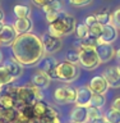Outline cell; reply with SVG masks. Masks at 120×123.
Returning <instances> with one entry per match:
<instances>
[{
  "mask_svg": "<svg viewBox=\"0 0 120 123\" xmlns=\"http://www.w3.org/2000/svg\"><path fill=\"white\" fill-rule=\"evenodd\" d=\"M11 51L22 65H36L45 55L41 37L32 32L18 35L11 44Z\"/></svg>",
  "mask_w": 120,
  "mask_h": 123,
  "instance_id": "obj_1",
  "label": "cell"
},
{
  "mask_svg": "<svg viewBox=\"0 0 120 123\" xmlns=\"http://www.w3.org/2000/svg\"><path fill=\"white\" fill-rule=\"evenodd\" d=\"M5 91L11 94L18 103V106L22 105H33L38 100H44L42 90L34 86L33 83H28L24 86H14V85H6Z\"/></svg>",
  "mask_w": 120,
  "mask_h": 123,
  "instance_id": "obj_2",
  "label": "cell"
},
{
  "mask_svg": "<svg viewBox=\"0 0 120 123\" xmlns=\"http://www.w3.org/2000/svg\"><path fill=\"white\" fill-rule=\"evenodd\" d=\"M75 27H77L75 18L67 12H61L55 21L49 23V32L61 38L72 35L75 31Z\"/></svg>",
  "mask_w": 120,
  "mask_h": 123,
  "instance_id": "obj_3",
  "label": "cell"
},
{
  "mask_svg": "<svg viewBox=\"0 0 120 123\" xmlns=\"http://www.w3.org/2000/svg\"><path fill=\"white\" fill-rule=\"evenodd\" d=\"M78 67L75 64H72L69 62H61L56 67V80H60L61 82L70 83L78 78Z\"/></svg>",
  "mask_w": 120,
  "mask_h": 123,
  "instance_id": "obj_4",
  "label": "cell"
},
{
  "mask_svg": "<svg viewBox=\"0 0 120 123\" xmlns=\"http://www.w3.org/2000/svg\"><path fill=\"white\" fill-rule=\"evenodd\" d=\"M79 51V64L88 71H93L100 65V59L96 48H82Z\"/></svg>",
  "mask_w": 120,
  "mask_h": 123,
  "instance_id": "obj_5",
  "label": "cell"
},
{
  "mask_svg": "<svg viewBox=\"0 0 120 123\" xmlns=\"http://www.w3.org/2000/svg\"><path fill=\"white\" fill-rule=\"evenodd\" d=\"M75 96H77V90L70 85H63L55 88L54 91V100L57 104H70L75 103Z\"/></svg>",
  "mask_w": 120,
  "mask_h": 123,
  "instance_id": "obj_6",
  "label": "cell"
},
{
  "mask_svg": "<svg viewBox=\"0 0 120 123\" xmlns=\"http://www.w3.org/2000/svg\"><path fill=\"white\" fill-rule=\"evenodd\" d=\"M41 41H42V46H44L45 54H54V53L59 51L61 49V46H63L61 38L55 36V35H52V33H50L49 31L42 33Z\"/></svg>",
  "mask_w": 120,
  "mask_h": 123,
  "instance_id": "obj_7",
  "label": "cell"
},
{
  "mask_svg": "<svg viewBox=\"0 0 120 123\" xmlns=\"http://www.w3.org/2000/svg\"><path fill=\"white\" fill-rule=\"evenodd\" d=\"M59 64V62L55 56H52L51 54H47V55H44V58L40 60V64H38V69L40 71H44L45 73L51 77V80L56 78V67Z\"/></svg>",
  "mask_w": 120,
  "mask_h": 123,
  "instance_id": "obj_8",
  "label": "cell"
},
{
  "mask_svg": "<svg viewBox=\"0 0 120 123\" xmlns=\"http://www.w3.org/2000/svg\"><path fill=\"white\" fill-rule=\"evenodd\" d=\"M96 51H97L100 63H107L111 62L113 58H115L116 50L114 49L113 44H106V42H100L96 46Z\"/></svg>",
  "mask_w": 120,
  "mask_h": 123,
  "instance_id": "obj_9",
  "label": "cell"
},
{
  "mask_svg": "<svg viewBox=\"0 0 120 123\" xmlns=\"http://www.w3.org/2000/svg\"><path fill=\"white\" fill-rule=\"evenodd\" d=\"M18 37V33L13 25H5L4 23L3 27L0 28V45L4 46H11V44L15 41Z\"/></svg>",
  "mask_w": 120,
  "mask_h": 123,
  "instance_id": "obj_10",
  "label": "cell"
},
{
  "mask_svg": "<svg viewBox=\"0 0 120 123\" xmlns=\"http://www.w3.org/2000/svg\"><path fill=\"white\" fill-rule=\"evenodd\" d=\"M118 37H119L118 28L113 25V23H110V25L102 26V32H101V36L98 37L97 44H100V42L113 44L114 41H116V40H118Z\"/></svg>",
  "mask_w": 120,
  "mask_h": 123,
  "instance_id": "obj_11",
  "label": "cell"
},
{
  "mask_svg": "<svg viewBox=\"0 0 120 123\" xmlns=\"http://www.w3.org/2000/svg\"><path fill=\"white\" fill-rule=\"evenodd\" d=\"M75 90H77L75 105L88 108L91 105V99H92V95H93L91 88L88 86H80V87H77Z\"/></svg>",
  "mask_w": 120,
  "mask_h": 123,
  "instance_id": "obj_12",
  "label": "cell"
},
{
  "mask_svg": "<svg viewBox=\"0 0 120 123\" xmlns=\"http://www.w3.org/2000/svg\"><path fill=\"white\" fill-rule=\"evenodd\" d=\"M88 87L91 88V91L93 94H106L110 86L107 83L106 78L101 74V76H95L91 80V82L88 83Z\"/></svg>",
  "mask_w": 120,
  "mask_h": 123,
  "instance_id": "obj_13",
  "label": "cell"
},
{
  "mask_svg": "<svg viewBox=\"0 0 120 123\" xmlns=\"http://www.w3.org/2000/svg\"><path fill=\"white\" fill-rule=\"evenodd\" d=\"M102 76L106 78L107 83L113 88H119L120 87V72L118 67H107L105 68Z\"/></svg>",
  "mask_w": 120,
  "mask_h": 123,
  "instance_id": "obj_14",
  "label": "cell"
},
{
  "mask_svg": "<svg viewBox=\"0 0 120 123\" xmlns=\"http://www.w3.org/2000/svg\"><path fill=\"white\" fill-rule=\"evenodd\" d=\"M18 119L19 123H32L36 121V115H34L33 105H22L18 106Z\"/></svg>",
  "mask_w": 120,
  "mask_h": 123,
  "instance_id": "obj_15",
  "label": "cell"
},
{
  "mask_svg": "<svg viewBox=\"0 0 120 123\" xmlns=\"http://www.w3.org/2000/svg\"><path fill=\"white\" fill-rule=\"evenodd\" d=\"M72 122H79V123H88V108L86 106H79L75 105L69 113Z\"/></svg>",
  "mask_w": 120,
  "mask_h": 123,
  "instance_id": "obj_16",
  "label": "cell"
},
{
  "mask_svg": "<svg viewBox=\"0 0 120 123\" xmlns=\"http://www.w3.org/2000/svg\"><path fill=\"white\" fill-rule=\"evenodd\" d=\"M51 81H52L51 77L47 73H45L44 71H40V69L32 76V83L34 86H37L38 88H41V90L49 88L50 85H51Z\"/></svg>",
  "mask_w": 120,
  "mask_h": 123,
  "instance_id": "obj_17",
  "label": "cell"
},
{
  "mask_svg": "<svg viewBox=\"0 0 120 123\" xmlns=\"http://www.w3.org/2000/svg\"><path fill=\"white\" fill-rule=\"evenodd\" d=\"M3 65L9 71V73L14 77V80L19 78L23 74V65L15 58H8L5 62H3Z\"/></svg>",
  "mask_w": 120,
  "mask_h": 123,
  "instance_id": "obj_18",
  "label": "cell"
},
{
  "mask_svg": "<svg viewBox=\"0 0 120 123\" xmlns=\"http://www.w3.org/2000/svg\"><path fill=\"white\" fill-rule=\"evenodd\" d=\"M13 27L15 28L18 35L27 33V32H31V31H32L33 22L29 17L28 18H17V21L13 23Z\"/></svg>",
  "mask_w": 120,
  "mask_h": 123,
  "instance_id": "obj_19",
  "label": "cell"
},
{
  "mask_svg": "<svg viewBox=\"0 0 120 123\" xmlns=\"http://www.w3.org/2000/svg\"><path fill=\"white\" fill-rule=\"evenodd\" d=\"M0 108H4V109L18 108V103L11 94L6 91H0Z\"/></svg>",
  "mask_w": 120,
  "mask_h": 123,
  "instance_id": "obj_20",
  "label": "cell"
},
{
  "mask_svg": "<svg viewBox=\"0 0 120 123\" xmlns=\"http://www.w3.org/2000/svg\"><path fill=\"white\" fill-rule=\"evenodd\" d=\"M42 10L45 12V14L47 13H60L64 12V5L61 0H51L50 3H47L45 6H42Z\"/></svg>",
  "mask_w": 120,
  "mask_h": 123,
  "instance_id": "obj_21",
  "label": "cell"
},
{
  "mask_svg": "<svg viewBox=\"0 0 120 123\" xmlns=\"http://www.w3.org/2000/svg\"><path fill=\"white\" fill-rule=\"evenodd\" d=\"M50 106L47 103H45L44 100H38V101H36L33 104V110H34V115H36L37 119L42 118L44 115L47 114V111L50 110Z\"/></svg>",
  "mask_w": 120,
  "mask_h": 123,
  "instance_id": "obj_22",
  "label": "cell"
},
{
  "mask_svg": "<svg viewBox=\"0 0 120 123\" xmlns=\"http://www.w3.org/2000/svg\"><path fill=\"white\" fill-rule=\"evenodd\" d=\"M0 113H1V119L6 123H13L18 119V109L17 108H11V109L0 108Z\"/></svg>",
  "mask_w": 120,
  "mask_h": 123,
  "instance_id": "obj_23",
  "label": "cell"
},
{
  "mask_svg": "<svg viewBox=\"0 0 120 123\" xmlns=\"http://www.w3.org/2000/svg\"><path fill=\"white\" fill-rule=\"evenodd\" d=\"M38 123H61V121L59 118L57 111L51 106V108H50V110L47 111V114L38 119Z\"/></svg>",
  "mask_w": 120,
  "mask_h": 123,
  "instance_id": "obj_24",
  "label": "cell"
},
{
  "mask_svg": "<svg viewBox=\"0 0 120 123\" xmlns=\"http://www.w3.org/2000/svg\"><path fill=\"white\" fill-rule=\"evenodd\" d=\"M14 77L9 73V71L4 67V65H0V85L1 86H6V85H10L14 82Z\"/></svg>",
  "mask_w": 120,
  "mask_h": 123,
  "instance_id": "obj_25",
  "label": "cell"
},
{
  "mask_svg": "<svg viewBox=\"0 0 120 123\" xmlns=\"http://www.w3.org/2000/svg\"><path fill=\"white\" fill-rule=\"evenodd\" d=\"M13 12L17 18H28L31 15V8L24 4H17L13 8Z\"/></svg>",
  "mask_w": 120,
  "mask_h": 123,
  "instance_id": "obj_26",
  "label": "cell"
},
{
  "mask_svg": "<svg viewBox=\"0 0 120 123\" xmlns=\"http://www.w3.org/2000/svg\"><path fill=\"white\" fill-rule=\"evenodd\" d=\"M95 15H96L97 22L101 26H106V25L113 23V14L107 10H101V12H98V13H96Z\"/></svg>",
  "mask_w": 120,
  "mask_h": 123,
  "instance_id": "obj_27",
  "label": "cell"
},
{
  "mask_svg": "<svg viewBox=\"0 0 120 123\" xmlns=\"http://www.w3.org/2000/svg\"><path fill=\"white\" fill-rule=\"evenodd\" d=\"M97 41H98V38L90 33L87 37H84L83 40H80L78 42V48L79 49H82V48H96V46H97Z\"/></svg>",
  "mask_w": 120,
  "mask_h": 123,
  "instance_id": "obj_28",
  "label": "cell"
},
{
  "mask_svg": "<svg viewBox=\"0 0 120 123\" xmlns=\"http://www.w3.org/2000/svg\"><path fill=\"white\" fill-rule=\"evenodd\" d=\"M105 104H106V96H105V94H93V95H92L91 105L90 106L101 109V108L105 106Z\"/></svg>",
  "mask_w": 120,
  "mask_h": 123,
  "instance_id": "obj_29",
  "label": "cell"
},
{
  "mask_svg": "<svg viewBox=\"0 0 120 123\" xmlns=\"http://www.w3.org/2000/svg\"><path fill=\"white\" fill-rule=\"evenodd\" d=\"M103 118H105L107 122H110V123H120V111L113 109V108H110V109L105 113Z\"/></svg>",
  "mask_w": 120,
  "mask_h": 123,
  "instance_id": "obj_30",
  "label": "cell"
},
{
  "mask_svg": "<svg viewBox=\"0 0 120 123\" xmlns=\"http://www.w3.org/2000/svg\"><path fill=\"white\" fill-rule=\"evenodd\" d=\"M74 32L79 40H83L84 37H87L90 35V28H88V26L86 23H80V25H77Z\"/></svg>",
  "mask_w": 120,
  "mask_h": 123,
  "instance_id": "obj_31",
  "label": "cell"
},
{
  "mask_svg": "<svg viewBox=\"0 0 120 123\" xmlns=\"http://www.w3.org/2000/svg\"><path fill=\"white\" fill-rule=\"evenodd\" d=\"M65 60L72 63V64L78 65L79 64V51H77V50H69L65 54Z\"/></svg>",
  "mask_w": 120,
  "mask_h": 123,
  "instance_id": "obj_32",
  "label": "cell"
},
{
  "mask_svg": "<svg viewBox=\"0 0 120 123\" xmlns=\"http://www.w3.org/2000/svg\"><path fill=\"white\" fill-rule=\"evenodd\" d=\"M100 117H103V114L101 113V109L98 108H93V106H88V118L91 119H95V118H100Z\"/></svg>",
  "mask_w": 120,
  "mask_h": 123,
  "instance_id": "obj_33",
  "label": "cell"
},
{
  "mask_svg": "<svg viewBox=\"0 0 120 123\" xmlns=\"http://www.w3.org/2000/svg\"><path fill=\"white\" fill-rule=\"evenodd\" d=\"M70 5L77 6V8H82V6H87L92 3V0H69Z\"/></svg>",
  "mask_w": 120,
  "mask_h": 123,
  "instance_id": "obj_34",
  "label": "cell"
},
{
  "mask_svg": "<svg viewBox=\"0 0 120 123\" xmlns=\"http://www.w3.org/2000/svg\"><path fill=\"white\" fill-rule=\"evenodd\" d=\"M101 32H102V26L100 25V23H97V25H95V26H92L90 27V33L91 35H93L95 37H100L101 36Z\"/></svg>",
  "mask_w": 120,
  "mask_h": 123,
  "instance_id": "obj_35",
  "label": "cell"
},
{
  "mask_svg": "<svg viewBox=\"0 0 120 123\" xmlns=\"http://www.w3.org/2000/svg\"><path fill=\"white\" fill-rule=\"evenodd\" d=\"M113 25L116 27L118 30H120V8H118V9L113 13Z\"/></svg>",
  "mask_w": 120,
  "mask_h": 123,
  "instance_id": "obj_36",
  "label": "cell"
},
{
  "mask_svg": "<svg viewBox=\"0 0 120 123\" xmlns=\"http://www.w3.org/2000/svg\"><path fill=\"white\" fill-rule=\"evenodd\" d=\"M84 23L88 26V28L90 27H92V26H95V25H97V19H96V15L95 14H91V15H88V17L86 18V21H84Z\"/></svg>",
  "mask_w": 120,
  "mask_h": 123,
  "instance_id": "obj_37",
  "label": "cell"
},
{
  "mask_svg": "<svg viewBox=\"0 0 120 123\" xmlns=\"http://www.w3.org/2000/svg\"><path fill=\"white\" fill-rule=\"evenodd\" d=\"M111 108L115 109V110H118V111H120V96H118V98L114 99V101L111 103Z\"/></svg>",
  "mask_w": 120,
  "mask_h": 123,
  "instance_id": "obj_38",
  "label": "cell"
},
{
  "mask_svg": "<svg viewBox=\"0 0 120 123\" xmlns=\"http://www.w3.org/2000/svg\"><path fill=\"white\" fill-rule=\"evenodd\" d=\"M33 1V4L34 5H37V6H40V8H42V6H45L47 3H50L51 0H32Z\"/></svg>",
  "mask_w": 120,
  "mask_h": 123,
  "instance_id": "obj_39",
  "label": "cell"
},
{
  "mask_svg": "<svg viewBox=\"0 0 120 123\" xmlns=\"http://www.w3.org/2000/svg\"><path fill=\"white\" fill-rule=\"evenodd\" d=\"M106 119L103 117H100V118H95V119H91V121H88V123H105Z\"/></svg>",
  "mask_w": 120,
  "mask_h": 123,
  "instance_id": "obj_40",
  "label": "cell"
},
{
  "mask_svg": "<svg viewBox=\"0 0 120 123\" xmlns=\"http://www.w3.org/2000/svg\"><path fill=\"white\" fill-rule=\"evenodd\" d=\"M3 25H4V12L0 9V28L3 27Z\"/></svg>",
  "mask_w": 120,
  "mask_h": 123,
  "instance_id": "obj_41",
  "label": "cell"
},
{
  "mask_svg": "<svg viewBox=\"0 0 120 123\" xmlns=\"http://www.w3.org/2000/svg\"><path fill=\"white\" fill-rule=\"evenodd\" d=\"M115 58H116V59L120 62V48L116 50V53H115Z\"/></svg>",
  "mask_w": 120,
  "mask_h": 123,
  "instance_id": "obj_42",
  "label": "cell"
},
{
  "mask_svg": "<svg viewBox=\"0 0 120 123\" xmlns=\"http://www.w3.org/2000/svg\"><path fill=\"white\" fill-rule=\"evenodd\" d=\"M3 63V54H1V51H0V64Z\"/></svg>",
  "mask_w": 120,
  "mask_h": 123,
  "instance_id": "obj_43",
  "label": "cell"
},
{
  "mask_svg": "<svg viewBox=\"0 0 120 123\" xmlns=\"http://www.w3.org/2000/svg\"><path fill=\"white\" fill-rule=\"evenodd\" d=\"M0 123H6V122H4L3 119H0Z\"/></svg>",
  "mask_w": 120,
  "mask_h": 123,
  "instance_id": "obj_44",
  "label": "cell"
},
{
  "mask_svg": "<svg viewBox=\"0 0 120 123\" xmlns=\"http://www.w3.org/2000/svg\"><path fill=\"white\" fill-rule=\"evenodd\" d=\"M118 69H119V72H120V64L118 65Z\"/></svg>",
  "mask_w": 120,
  "mask_h": 123,
  "instance_id": "obj_45",
  "label": "cell"
},
{
  "mask_svg": "<svg viewBox=\"0 0 120 123\" xmlns=\"http://www.w3.org/2000/svg\"><path fill=\"white\" fill-rule=\"evenodd\" d=\"M1 87H3V86H1V85H0V91H1Z\"/></svg>",
  "mask_w": 120,
  "mask_h": 123,
  "instance_id": "obj_46",
  "label": "cell"
},
{
  "mask_svg": "<svg viewBox=\"0 0 120 123\" xmlns=\"http://www.w3.org/2000/svg\"><path fill=\"white\" fill-rule=\"evenodd\" d=\"M70 123H79V122H70Z\"/></svg>",
  "mask_w": 120,
  "mask_h": 123,
  "instance_id": "obj_47",
  "label": "cell"
},
{
  "mask_svg": "<svg viewBox=\"0 0 120 123\" xmlns=\"http://www.w3.org/2000/svg\"><path fill=\"white\" fill-rule=\"evenodd\" d=\"M0 119H1V113H0Z\"/></svg>",
  "mask_w": 120,
  "mask_h": 123,
  "instance_id": "obj_48",
  "label": "cell"
},
{
  "mask_svg": "<svg viewBox=\"0 0 120 123\" xmlns=\"http://www.w3.org/2000/svg\"><path fill=\"white\" fill-rule=\"evenodd\" d=\"M105 123H110V122H107V121H106V122H105Z\"/></svg>",
  "mask_w": 120,
  "mask_h": 123,
  "instance_id": "obj_49",
  "label": "cell"
}]
</instances>
